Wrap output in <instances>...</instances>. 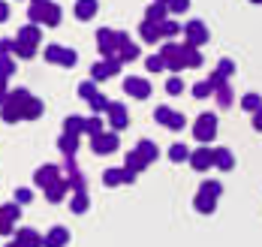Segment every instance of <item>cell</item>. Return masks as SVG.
Instances as JSON below:
<instances>
[{
    "label": "cell",
    "mask_w": 262,
    "mask_h": 247,
    "mask_svg": "<svg viewBox=\"0 0 262 247\" xmlns=\"http://www.w3.org/2000/svg\"><path fill=\"white\" fill-rule=\"evenodd\" d=\"M57 151H60L63 157H76V151H79V136L60 133V139H57Z\"/></svg>",
    "instance_id": "obj_21"
},
{
    "label": "cell",
    "mask_w": 262,
    "mask_h": 247,
    "mask_svg": "<svg viewBox=\"0 0 262 247\" xmlns=\"http://www.w3.org/2000/svg\"><path fill=\"white\" fill-rule=\"evenodd\" d=\"M184 49H187V70H196V66L205 63V57H202L199 49H193V46H187V42H184Z\"/></svg>",
    "instance_id": "obj_34"
},
{
    "label": "cell",
    "mask_w": 262,
    "mask_h": 247,
    "mask_svg": "<svg viewBox=\"0 0 262 247\" xmlns=\"http://www.w3.org/2000/svg\"><path fill=\"white\" fill-rule=\"evenodd\" d=\"M73 190V187H70V181H67V178H63V181H57V184H52V187H46V199H49V202H52V205H57V202H63V199H67V193Z\"/></svg>",
    "instance_id": "obj_17"
},
{
    "label": "cell",
    "mask_w": 262,
    "mask_h": 247,
    "mask_svg": "<svg viewBox=\"0 0 262 247\" xmlns=\"http://www.w3.org/2000/svg\"><path fill=\"white\" fill-rule=\"evenodd\" d=\"M12 73H15V60H12L9 55H0V76H6V79H9Z\"/></svg>",
    "instance_id": "obj_47"
},
{
    "label": "cell",
    "mask_w": 262,
    "mask_h": 247,
    "mask_svg": "<svg viewBox=\"0 0 262 247\" xmlns=\"http://www.w3.org/2000/svg\"><path fill=\"white\" fill-rule=\"evenodd\" d=\"M88 103H91V109H94V111H108V109H112V100H108L105 94H97V97H91Z\"/></svg>",
    "instance_id": "obj_41"
},
{
    "label": "cell",
    "mask_w": 262,
    "mask_h": 247,
    "mask_svg": "<svg viewBox=\"0 0 262 247\" xmlns=\"http://www.w3.org/2000/svg\"><path fill=\"white\" fill-rule=\"evenodd\" d=\"M42 57H46L49 63H57V66H67V70H73V66L79 63V55H76L73 49H67V46H57V42H52V46H46V49H42Z\"/></svg>",
    "instance_id": "obj_3"
},
{
    "label": "cell",
    "mask_w": 262,
    "mask_h": 247,
    "mask_svg": "<svg viewBox=\"0 0 262 247\" xmlns=\"http://www.w3.org/2000/svg\"><path fill=\"white\" fill-rule=\"evenodd\" d=\"M253 130H256V133H262V109L253 115Z\"/></svg>",
    "instance_id": "obj_57"
},
{
    "label": "cell",
    "mask_w": 262,
    "mask_h": 247,
    "mask_svg": "<svg viewBox=\"0 0 262 247\" xmlns=\"http://www.w3.org/2000/svg\"><path fill=\"white\" fill-rule=\"evenodd\" d=\"M97 94H100V91H97V82H94V79H84V82L79 84V97L84 103H88L91 97H97Z\"/></svg>",
    "instance_id": "obj_38"
},
{
    "label": "cell",
    "mask_w": 262,
    "mask_h": 247,
    "mask_svg": "<svg viewBox=\"0 0 262 247\" xmlns=\"http://www.w3.org/2000/svg\"><path fill=\"white\" fill-rule=\"evenodd\" d=\"M184 127H187V118H184L181 111H175V115H172V121H169V130H175V133H178V130H184Z\"/></svg>",
    "instance_id": "obj_53"
},
{
    "label": "cell",
    "mask_w": 262,
    "mask_h": 247,
    "mask_svg": "<svg viewBox=\"0 0 262 247\" xmlns=\"http://www.w3.org/2000/svg\"><path fill=\"white\" fill-rule=\"evenodd\" d=\"M60 6L57 3H49V9H46V21H42V28H57L60 25Z\"/></svg>",
    "instance_id": "obj_32"
},
{
    "label": "cell",
    "mask_w": 262,
    "mask_h": 247,
    "mask_svg": "<svg viewBox=\"0 0 262 247\" xmlns=\"http://www.w3.org/2000/svg\"><path fill=\"white\" fill-rule=\"evenodd\" d=\"M12 238H18L25 247H46V235H39V232L30 229V226H18Z\"/></svg>",
    "instance_id": "obj_13"
},
{
    "label": "cell",
    "mask_w": 262,
    "mask_h": 247,
    "mask_svg": "<svg viewBox=\"0 0 262 247\" xmlns=\"http://www.w3.org/2000/svg\"><path fill=\"white\" fill-rule=\"evenodd\" d=\"M160 55L166 60V70H172L175 76H178L181 70H187V49H184V42L181 46H178V42H166Z\"/></svg>",
    "instance_id": "obj_4"
},
{
    "label": "cell",
    "mask_w": 262,
    "mask_h": 247,
    "mask_svg": "<svg viewBox=\"0 0 262 247\" xmlns=\"http://www.w3.org/2000/svg\"><path fill=\"white\" fill-rule=\"evenodd\" d=\"M241 109L250 111V115H256V111L262 109V97L259 94H244V97H241Z\"/></svg>",
    "instance_id": "obj_31"
},
{
    "label": "cell",
    "mask_w": 262,
    "mask_h": 247,
    "mask_svg": "<svg viewBox=\"0 0 262 247\" xmlns=\"http://www.w3.org/2000/svg\"><path fill=\"white\" fill-rule=\"evenodd\" d=\"M108 115V127H115V133H121V130H127L130 127V111L124 103H112V109L105 111Z\"/></svg>",
    "instance_id": "obj_10"
},
{
    "label": "cell",
    "mask_w": 262,
    "mask_h": 247,
    "mask_svg": "<svg viewBox=\"0 0 262 247\" xmlns=\"http://www.w3.org/2000/svg\"><path fill=\"white\" fill-rule=\"evenodd\" d=\"M160 28H163V36H166V39H172V36H178V33H184V28L178 25V21H172V18H169V21H163Z\"/></svg>",
    "instance_id": "obj_45"
},
{
    "label": "cell",
    "mask_w": 262,
    "mask_h": 247,
    "mask_svg": "<svg viewBox=\"0 0 262 247\" xmlns=\"http://www.w3.org/2000/svg\"><path fill=\"white\" fill-rule=\"evenodd\" d=\"M103 127H105V124H103V118H100V115L84 118V133H88L91 139H94V136H103V133H105Z\"/></svg>",
    "instance_id": "obj_30"
},
{
    "label": "cell",
    "mask_w": 262,
    "mask_h": 247,
    "mask_svg": "<svg viewBox=\"0 0 262 247\" xmlns=\"http://www.w3.org/2000/svg\"><path fill=\"white\" fill-rule=\"evenodd\" d=\"M214 100H217V106H220V109H229V106H232V87L226 84V87L214 91Z\"/></svg>",
    "instance_id": "obj_36"
},
{
    "label": "cell",
    "mask_w": 262,
    "mask_h": 247,
    "mask_svg": "<svg viewBox=\"0 0 262 247\" xmlns=\"http://www.w3.org/2000/svg\"><path fill=\"white\" fill-rule=\"evenodd\" d=\"M217 73H223L226 79H232V76H235V63H232L229 57H223V60L217 63Z\"/></svg>",
    "instance_id": "obj_52"
},
{
    "label": "cell",
    "mask_w": 262,
    "mask_h": 247,
    "mask_svg": "<svg viewBox=\"0 0 262 247\" xmlns=\"http://www.w3.org/2000/svg\"><path fill=\"white\" fill-rule=\"evenodd\" d=\"M97 49H100V55L108 57L118 52V30L112 28H100L97 30Z\"/></svg>",
    "instance_id": "obj_9"
},
{
    "label": "cell",
    "mask_w": 262,
    "mask_h": 247,
    "mask_svg": "<svg viewBox=\"0 0 262 247\" xmlns=\"http://www.w3.org/2000/svg\"><path fill=\"white\" fill-rule=\"evenodd\" d=\"M121 148V139H118V133L115 130H108V133H103V136H94L91 139V151L94 154H100V157H105V154H115Z\"/></svg>",
    "instance_id": "obj_7"
},
{
    "label": "cell",
    "mask_w": 262,
    "mask_h": 247,
    "mask_svg": "<svg viewBox=\"0 0 262 247\" xmlns=\"http://www.w3.org/2000/svg\"><path fill=\"white\" fill-rule=\"evenodd\" d=\"M250 3H256V6H259V3H262V0H250Z\"/></svg>",
    "instance_id": "obj_61"
},
{
    "label": "cell",
    "mask_w": 262,
    "mask_h": 247,
    "mask_svg": "<svg viewBox=\"0 0 262 247\" xmlns=\"http://www.w3.org/2000/svg\"><path fill=\"white\" fill-rule=\"evenodd\" d=\"M30 3H52V0H30Z\"/></svg>",
    "instance_id": "obj_59"
},
{
    "label": "cell",
    "mask_w": 262,
    "mask_h": 247,
    "mask_svg": "<svg viewBox=\"0 0 262 247\" xmlns=\"http://www.w3.org/2000/svg\"><path fill=\"white\" fill-rule=\"evenodd\" d=\"M3 247H25V244H21L18 238H9V241H6V244H3Z\"/></svg>",
    "instance_id": "obj_58"
},
{
    "label": "cell",
    "mask_w": 262,
    "mask_h": 247,
    "mask_svg": "<svg viewBox=\"0 0 262 247\" xmlns=\"http://www.w3.org/2000/svg\"><path fill=\"white\" fill-rule=\"evenodd\" d=\"M181 91H184V79H178V76H172V79L166 82V94H169V97H178Z\"/></svg>",
    "instance_id": "obj_48"
},
{
    "label": "cell",
    "mask_w": 262,
    "mask_h": 247,
    "mask_svg": "<svg viewBox=\"0 0 262 247\" xmlns=\"http://www.w3.org/2000/svg\"><path fill=\"white\" fill-rule=\"evenodd\" d=\"M15 49V39H0V55H12Z\"/></svg>",
    "instance_id": "obj_54"
},
{
    "label": "cell",
    "mask_w": 262,
    "mask_h": 247,
    "mask_svg": "<svg viewBox=\"0 0 262 247\" xmlns=\"http://www.w3.org/2000/svg\"><path fill=\"white\" fill-rule=\"evenodd\" d=\"M217 136V115L214 111H202L196 121H193V139L199 145H211V139Z\"/></svg>",
    "instance_id": "obj_2"
},
{
    "label": "cell",
    "mask_w": 262,
    "mask_h": 247,
    "mask_svg": "<svg viewBox=\"0 0 262 247\" xmlns=\"http://www.w3.org/2000/svg\"><path fill=\"white\" fill-rule=\"evenodd\" d=\"M12 55L21 57V60H33V57H36V49H33V46H25V42H18V39H15V49H12Z\"/></svg>",
    "instance_id": "obj_40"
},
{
    "label": "cell",
    "mask_w": 262,
    "mask_h": 247,
    "mask_svg": "<svg viewBox=\"0 0 262 247\" xmlns=\"http://www.w3.org/2000/svg\"><path fill=\"white\" fill-rule=\"evenodd\" d=\"M46 9H49V3H30L27 6V21L30 25H42L46 21Z\"/></svg>",
    "instance_id": "obj_27"
},
{
    "label": "cell",
    "mask_w": 262,
    "mask_h": 247,
    "mask_svg": "<svg viewBox=\"0 0 262 247\" xmlns=\"http://www.w3.org/2000/svg\"><path fill=\"white\" fill-rule=\"evenodd\" d=\"M193 208H196L199 214H214V211H217V199L199 190L196 196H193Z\"/></svg>",
    "instance_id": "obj_19"
},
{
    "label": "cell",
    "mask_w": 262,
    "mask_h": 247,
    "mask_svg": "<svg viewBox=\"0 0 262 247\" xmlns=\"http://www.w3.org/2000/svg\"><path fill=\"white\" fill-rule=\"evenodd\" d=\"M154 3H166V6H169V0H154Z\"/></svg>",
    "instance_id": "obj_60"
},
{
    "label": "cell",
    "mask_w": 262,
    "mask_h": 247,
    "mask_svg": "<svg viewBox=\"0 0 262 247\" xmlns=\"http://www.w3.org/2000/svg\"><path fill=\"white\" fill-rule=\"evenodd\" d=\"M208 39H211V33H208V28H205V21L193 18V21H187V25H184V42H187V46L202 49Z\"/></svg>",
    "instance_id": "obj_5"
},
{
    "label": "cell",
    "mask_w": 262,
    "mask_h": 247,
    "mask_svg": "<svg viewBox=\"0 0 262 247\" xmlns=\"http://www.w3.org/2000/svg\"><path fill=\"white\" fill-rule=\"evenodd\" d=\"M124 91H127V97H133V100H148L151 97V82L148 79H139V76H127L124 79Z\"/></svg>",
    "instance_id": "obj_8"
},
{
    "label": "cell",
    "mask_w": 262,
    "mask_h": 247,
    "mask_svg": "<svg viewBox=\"0 0 262 247\" xmlns=\"http://www.w3.org/2000/svg\"><path fill=\"white\" fill-rule=\"evenodd\" d=\"M172 115H175V111L169 109V106H157V109H154V118H157V124H163V127H169Z\"/></svg>",
    "instance_id": "obj_46"
},
{
    "label": "cell",
    "mask_w": 262,
    "mask_h": 247,
    "mask_svg": "<svg viewBox=\"0 0 262 247\" xmlns=\"http://www.w3.org/2000/svg\"><path fill=\"white\" fill-rule=\"evenodd\" d=\"M63 133H73V136L84 133V118L81 115H67L63 118Z\"/></svg>",
    "instance_id": "obj_28"
},
{
    "label": "cell",
    "mask_w": 262,
    "mask_h": 247,
    "mask_svg": "<svg viewBox=\"0 0 262 247\" xmlns=\"http://www.w3.org/2000/svg\"><path fill=\"white\" fill-rule=\"evenodd\" d=\"M190 9V0H169V15H184Z\"/></svg>",
    "instance_id": "obj_49"
},
{
    "label": "cell",
    "mask_w": 262,
    "mask_h": 247,
    "mask_svg": "<svg viewBox=\"0 0 262 247\" xmlns=\"http://www.w3.org/2000/svg\"><path fill=\"white\" fill-rule=\"evenodd\" d=\"M70 208H73V214H84L88 208H91V196L88 190H76L70 196Z\"/></svg>",
    "instance_id": "obj_24"
},
{
    "label": "cell",
    "mask_w": 262,
    "mask_h": 247,
    "mask_svg": "<svg viewBox=\"0 0 262 247\" xmlns=\"http://www.w3.org/2000/svg\"><path fill=\"white\" fill-rule=\"evenodd\" d=\"M190 166H193L196 172H208L211 166H214V148H208V145L196 148V151L190 154Z\"/></svg>",
    "instance_id": "obj_12"
},
{
    "label": "cell",
    "mask_w": 262,
    "mask_h": 247,
    "mask_svg": "<svg viewBox=\"0 0 262 247\" xmlns=\"http://www.w3.org/2000/svg\"><path fill=\"white\" fill-rule=\"evenodd\" d=\"M97 9H100L97 0H76V9H73V12H76L79 21H91V18L97 15Z\"/></svg>",
    "instance_id": "obj_20"
},
{
    "label": "cell",
    "mask_w": 262,
    "mask_h": 247,
    "mask_svg": "<svg viewBox=\"0 0 262 247\" xmlns=\"http://www.w3.org/2000/svg\"><path fill=\"white\" fill-rule=\"evenodd\" d=\"M42 111H46V103H42V100H39V97H33V100H30V103H27L25 121H36V118H39V115H42Z\"/></svg>",
    "instance_id": "obj_33"
},
{
    "label": "cell",
    "mask_w": 262,
    "mask_h": 247,
    "mask_svg": "<svg viewBox=\"0 0 262 247\" xmlns=\"http://www.w3.org/2000/svg\"><path fill=\"white\" fill-rule=\"evenodd\" d=\"M118 55H121L124 63L139 60V55H142V52H139V46L130 39V33H127V30H118Z\"/></svg>",
    "instance_id": "obj_11"
},
{
    "label": "cell",
    "mask_w": 262,
    "mask_h": 247,
    "mask_svg": "<svg viewBox=\"0 0 262 247\" xmlns=\"http://www.w3.org/2000/svg\"><path fill=\"white\" fill-rule=\"evenodd\" d=\"M6 18H9V3H6V0H0V25H3Z\"/></svg>",
    "instance_id": "obj_56"
},
{
    "label": "cell",
    "mask_w": 262,
    "mask_h": 247,
    "mask_svg": "<svg viewBox=\"0 0 262 247\" xmlns=\"http://www.w3.org/2000/svg\"><path fill=\"white\" fill-rule=\"evenodd\" d=\"M67 175H63V169L60 166H54V163H42L36 172H33V184L36 187H52V184H57V181H63Z\"/></svg>",
    "instance_id": "obj_6"
},
{
    "label": "cell",
    "mask_w": 262,
    "mask_h": 247,
    "mask_svg": "<svg viewBox=\"0 0 262 247\" xmlns=\"http://www.w3.org/2000/svg\"><path fill=\"white\" fill-rule=\"evenodd\" d=\"M214 166H217L220 172L235 169V154H232L229 148H214Z\"/></svg>",
    "instance_id": "obj_18"
},
{
    "label": "cell",
    "mask_w": 262,
    "mask_h": 247,
    "mask_svg": "<svg viewBox=\"0 0 262 247\" xmlns=\"http://www.w3.org/2000/svg\"><path fill=\"white\" fill-rule=\"evenodd\" d=\"M139 36H142L145 42H160V39H163V28H160V25H154V21H148V18H145V21L139 25Z\"/></svg>",
    "instance_id": "obj_22"
},
{
    "label": "cell",
    "mask_w": 262,
    "mask_h": 247,
    "mask_svg": "<svg viewBox=\"0 0 262 247\" xmlns=\"http://www.w3.org/2000/svg\"><path fill=\"white\" fill-rule=\"evenodd\" d=\"M30 199H33V190H30V187H18V190H15V196H12V202H18L21 208H25Z\"/></svg>",
    "instance_id": "obj_50"
},
{
    "label": "cell",
    "mask_w": 262,
    "mask_h": 247,
    "mask_svg": "<svg viewBox=\"0 0 262 247\" xmlns=\"http://www.w3.org/2000/svg\"><path fill=\"white\" fill-rule=\"evenodd\" d=\"M199 190L208 193V196H214V199H220V196H223V184H220V181H214V178H205V181L199 184Z\"/></svg>",
    "instance_id": "obj_35"
},
{
    "label": "cell",
    "mask_w": 262,
    "mask_h": 247,
    "mask_svg": "<svg viewBox=\"0 0 262 247\" xmlns=\"http://www.w3.org/2000/svg\"><path fill=\"white\" fill-rule=\"evenodd\" d=\"M145 18H148V21H154V25L169 21V6H166V3H151V6L145 9Z\"/></svg>",
    "instance_id": "obj_23"
},
{
    "label": "cell",
    "mask_w": 262,
    "mask_h": 247,
    "mask_svg": "<svg viewBox=\"0 0 262 247\" xmlns=\"http://www.w3.org/2000/svg\"><path fill=\"white\" fill-rule=\"evenodd\" d=\"M3 214H6L9 223H18L21 220V205L18 202H9V205H3Z\"/></svg>",
    "instance_id": "obj_44"
},
{
    "label": "cell",
    "mask_w": 262,
    "mask_h": 247,
    "mask_svg": "<svg viewBox=\"0 0 262 247\" xmlns=\"http://www.w3.org/2000/svg\"><path fill=\"white\" fill-rule=\"evenodd\" d=\"M190 154H193V151H190L187 145H181V142H175V145L169 148V160H172V163H190Z\"/></svg>",
    "instance_id": "obj_29"
},
{
    "label": "cell",
    "mask_w": 262,
    "mask_h": 247,
    "mask_svg": "<svg viewBox=\"0 0 262 247\" xmlns=\"http://www.w3.org/2000/svg\"><path fill=\"white\" fill-rule=\"evenodd\" d=\"M91 79L100 84V82H105V79H112V73H108V66H105V60H100V63H94L91 66Z\"/></svg>",
    "instance_id": "obj_37"
},
{
    "label": "cell",
    "mask_w": 262,
    "mask_h": 247,
    "mask_svg": "<svg viewBox=\"0 0 262 247\" xmlns=\"http://www.w3.org/2000/svg\"><path fill=\"white\" fill-rule=\"evenodd\" d=\"M208 84L214 87V91H220V87H226V84H229V79H226L223 73H217V70H214V73L208 76Z\"/></svg>",
    "instance_id": "obj_51"
},
{
    "label": "cell",
    "mask_w": 262,
    "mask_h": 247,
    "mask_svg": "<svg viewBox=\"0 0 262 247\" xmlns=\"http://www.w3.org/2000/svg\"><path fill=\"white\" fill-rule=\"evenodd\" d=\"M70 244V229L67 226H52L46 232V247H67Z\"/></svg>",
    "instance_id": "obj_15"
},
{
    "label": "cell",
    "mask_w": 262,
    "mask_h": 247,
    "mask_svg": "<svg viewBox=\"0 0 262 247\" xmlns=\"http://www.w3.org/2000/svg\"><path fill=\"white\" fill-rule=\"evenodd\" d=\"M211 94H214V87L208 84V79H205V82H196V84H193V97H196V100H208Z\"/></svg>",
    "instance_id": "obj_43"
},
{
    "label": "cell",
    "mask_w": 262,
    "mask_h": 247,
    "mask_svg": "<svg viewBox=\"0 0 262 247\" xmlns=\"http://www.w3.org/2000/svg\"><path fill=\"white\" fill-rule=\"evenodd\" d=\"M127 181V169L121 166V169H105L103 172V184L105 187H118V184H124Z\"/></svg>",
    "instance_id": "obj_25"
},
{
    "label": "cell",
    "mask_w": 262,
    "mask_h": 247,
    "mask_svg": "<svg viewBox=\"0 0 262 247\" xmlns=\"http://www.w3.org/2000/svg\"><path fill=\"white\" fill-rule=\"evenodd\" d=\"M136 151H142L151 163L160 157V148H157V142H154V139H139V142H136Z\"/></svg>",
    "instance_id": "obj_26"
},
{
    "label": "cell",
    "mask_w": 262,
    "mask_h": 247,
    "mask_svg": "<svg viewBox=\"0 0 262 247\" xmlns=\"http://www.w3.org/2000/svg\"><path fill=\"white\" fill-rule=\"evenodd\" d=\"M6 97H9V87H6V76H0V106L6 103Z\"/></svg>",
    "instance_id": "obj_55"
},
{
    "label": "cell",
    "mask_w": 262,
    "mask_h": 247,
    "mask_svg": "<svg viewBox=\"0 0 262 247\" xmlns=\"http://www.w3.org/2000/svg\"><path fill=\"white\" fill-rule=\"evenodd\" d=\"M103 60H105V66H108V73H112V79L124 70V60H121V55H118V52H115V55H108V57H103Z\"/></svg>",
    "instance_id": "obj_42"
},
{
    "label": "cell",
    "mask_w": 262,
    "mask_h": 247,
    "mask_svg": "<svg viewBox=\"0 0 262 247\" xmlns=\"http://www.w3.org/2000/svg\"><path fill=\"white\" fill-rule=\"evenodd\" d=\"M15 39H18V42H25V46H33V49H36V46L42 42V28L27 21L25 28H18V36H15Z\"/></svg>",
    "instance_id": "obj_14"
},
{
    "label": "cell",
    "mask_w": 262,
    "mask_h": 247,
    "mask_svg": "<svg viewBox=\"0 0 262 247\" xmlns=\"http://www.w3.org/2000/svg\"><path fill=\"white\" fill-rule=\"evenodd\" d=\"M33 100V94L27 91V87H15V91H9V97H6V103L0 106V118L6 121V124H18V121H25V111H27V103Z\"/></svg>",
    "instance_id": "obj_1"
},
{
    "label": "cell",
    "mask_w": 262,
    "mask_h": 247,
    "mask_svg": "<svg viewBox=\"0 0 262 247\" xmlns=\"http://www.w3.org/2000/svg\"><path fill=\"white\" fill-rule=\"evenodd\" d=\"M145 70H148V73H163V70H166L163 55H148L145 57Z\"/></svg>",
    "instance_id": "obj_39"
},
{
    "label": "cell",
    "mask_w": 262,
    "mask_h": 247,
    "mask_svg": "<svg viewBox=\"0 0 262 247\" xmlns=\"http://www.w3.org/2000/svg\"><path fill=\"white\" fill-rule=\"evenodd\" d=\"M124 166H127L130 172H136V175H139V172H145V169L151 166V160H148L142 151H136V148H133V151H127V160H124Z\"/></svg>",
    "instance_id": "obj_16"
}]
</instances>
